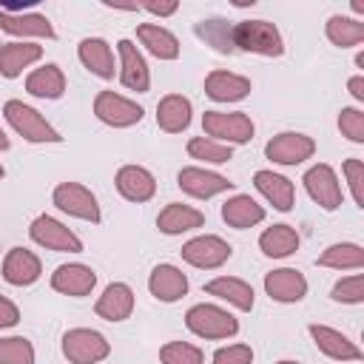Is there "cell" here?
<instances>
[{
	"instance_id": "obj_33",
	"label": "cell",
	"mask_w": 364,
	"mask_h": 364,
	"mask_svg": "<svg viewBox=\"0 0 364 364\" xmlns=\"http://www.w3.org/2000/svg\"><path fill=\"white\" fill-rule=\"evenodd\" d=\"M316 264L333 267V270H361L364 267V247L355 242H336L318 253Z\"/></svg>"
},
{
	"instance_id": "obj_12",
	"label": "cell",
	"mask_w": 364,
	"mask_h": 364,
	"mask_svg": "<svg viewBox=\"0 0 364 364\" xmlns=\"http://www.w3.org/2000/svg\"><path fill=\"white\" fill-rule=\"evenodd\" d=\"M176 185L182 193L193 196V199H210L216 193H225V191H233V182L216 171H208V168H199V165H188L176 173Z\"/></svg>"
},
{
	"instance_id": "obj_27",
	"label": "cell",
	"mask_w": 364,
	"mask_h": 364,
	"mask_svg": "<svg viewBox=\"0 0 364 364\" xmlns=\"http://www.w3.org/2000/svg\"><path fill=\"white\" fill-rule=\"evenodd\" d=\"M193 119V105L182 94H165L156 102V125L165 134H182Z\"/></svg>"
},
{
	"instance_id": "obj_23",
	"label": "cell",
	"mask_w": 364,
	"mask_h": 364,
	"mask_svg": "<svg viewBox=\"0 0 364 364\" xmlns=\"http://www.w3.org/2000/svg\"><path fill=\"white\" fill-rule=\"evenodd\" d=\"M253 185H256V191H259L276 210H282V213H287V210L293 208V202H296V188H293V182H290L287 176L276 173V171H267V168L256 171V173H253Z\"/></svg>"
},
{
	"instance_id": "obj_1",
	"label": "cell",
	"mask_w": 364,
	"mask_h": 364,
	"mask_svg": "<svg viewBox=\"0 0 364 364\" xmlns=\"http://www.w3.org/2000/svg\"><path fill=\"white\" fill-rule=\"evenodd\" d=\"M230 46L233 51H247L259 57H282L284 40L279 28L267 20H242L230 26Z\"/></svg>"
},
{
	"instance_id": "obj_41",
	"label": "cell",
	"mask_w": 364,
	"mask_h": 364,
	"mask_svg": "<svg viewBox=\"0 0 364 364\" xmlns=\"http://www.w3.org/2000/svg\"><path fill=\"white\" fill-rule=\"evenodd\" d=\"M344 176H347V188H350V196L358 208H364V162L358 156H350L344 162Z\"/></svg>"
},
{
	"instance_id": "obj_14",
	"label": "cell",
	"mask_w": 364,
	"mask_h": 364,
	"mask_svg": "<svg viewBox=\"0 0 364 364\" xmlns=\"http://www.w3.org/2000/svg\"><path fill=\"white\" fill-rule=\"evenodd\" d=\"M117 54H119V82L128 88V91H136V94H145L151 88V71H148V63L142 57V51L131 43V40H119L117 43Z\"/></svg>"
},
{
	"instance_id": "obj_26",
	"label": "cell",
	"mask_w": 364,
	"mask_h": 364,
	"mask_svg": "<svg viewBox=\"0 0 364 364\" xmlns=\"http://www.w3.org/2000/svg\"><path fill=\"white\" fill-rule=\"evenodd\" d=\"M205 293L208 296H216V299H222L228 304H233L242 313H250L253 304H256L253 287L245 279H239V276H216V279H210L205 284Z\"/></svg>"
},
{
	"instance_id": "obj_35",
	"label": "cell",
	"mask_w": 364,
	"mask_h": 364,
	"mask_svg": "<svg viewBox=\"0 0 364 364\" xmlns=\"http://www.w3.org/2000/svg\"><path fill=\"white\" fill-rule=\"evenodd\" d=\"M230 26H233V23H228V20H222V17H210V20L196 23L193 31H196L199 40H205V43L213 46L216 51L233 54V46H230Z\"/></svg>"
},
{
	"instance_id": "obj_3",
	"label": "cell",
	"mask_w": 364,
	"mask_h": 364,
	"mask_svg": "<svg viewBox=\"0 0 364 364\" xmlns=\"http://www.w3.org/2000/svg\"><path fill=\"white\" fill-rule=\"evenodd\" d=\"M185 327L199 338L219 341V338H233L239 333V318L233 313H228L225 307H219V304L202 301V304H193L185 313Z\"/></svg>"
},
{
	"instance_id": "obj_19",
	"label": "cell",
	"mask_w": 364,
	"mask_h": 364,
	"mask_svg": "<svg viewBox=\"0 0 364 364\" xmlns=\"http://www.w3.org/2000/svg\"><path fill=\"white\" fill-rule=\"evenodd\" d=\"M148 290L156 301H165V304H173L179 301L185 293H188V276L176 267V264H156L148 276Z\"/></svg>"
},
{
	"instance_id": "obj_32",
	"label": "cell",
	"mask_w": 364,
	"mask_h": 364,
	"mask_svg": "<svg viewBox=\"0 0 364 364\" xmlns=\"http://www.w3.org/2000/svg\"><path fill=\"white\" fill-rule=\"evenodd\" d=\"M299 230L293 225H270L259 236V250L270 259H284L299 250Z\"/></svg>"
},
{
	"instance_id": "obj_45",
	"label": "cell",
	"mask_w": 364,
	"mask_h": 364,
	"mask_svg": "<svg viewBox=\"0 0 364 364\" xmlns=\"http://www.w3.org/2000/svg\"><path fill=\"white\" fill-rule=\"evenodd\" d=\"M347 91L353 94L355 102H364V74H355L347 80Z\"/></svg>"
},
{
	"instance_id": "obj_24",
	"label": "cell",
	"mask_w": 364,
	"mask_h": 364,
	"mask_svg": "<svg viewBox=\"0 0 364 364\" xmlns=\"http://www.w3.org/2000/svg\"><path fill=\"white\" fill-rule=\"evenodd\" d=\"M94 313L105 321H125L134 313V290L125 282H111L94 304Z\"/></svg>"
},
{
	"instance_id": "obj_42",
	"label": "cell",
	"mask_w": 364,
	"mask_h": 364,
	"mask_svg": "<svg viewBox=\"0 0 364 364\" xmlns=\"http://www.w3.org/2000/svg\"><path fill=\"white\" fill-rule=\"evenodd\" d=\"M253 350L250 344H225L213 353V364H250Z\"/></svg>"
},
{
	"instance_id": "obj_44",
	"label": "cell",
	"mask_w": 364,
	"mask_h": 364,
	"mask_svg": "<svg viewBox=\"0 0 364 364\" xmlns=\"http://www.w3.org/2000/svg\"><path fill=\"white\" fill-rule=\"evenodd\" d=\"M176 9H179V3H148L145 6V11L154 17H171V14H176Z\"/></svg>"
},
{
	"instance_id": "obj_11",
	"label": "cell",
	"mask_w": 364,
	"mask_h": 364,
	"mask_svg": "<svg viewBox=\"0 0 364 364\" xmlns=\"http://www.w3.org/2000/svg\"><path fill=\"white\" fill-rule=\"evenodd\" d=\"M316 154V139L301 131H282L264 145V156L276 165H301Z\"/></svg>"
},
{
	"instance_id": "obj_36",
	"label": "cell",
	"mask_w": 364,
	"mask_h": 364,
	"mask_svg": "<svg viewBox=\"0 0 364 364\" xmlns=\"http://www.w3.org/2000/svg\"><path fill=\"white\" fill-rule=\"evenodd\" d=\"M188 154H191V159L222 165V162H228L233 156V148L230 145H222L216 139H208V136H193V139H188Z\"/></svg>"
},
{
	"instance_id": "obj_34",
	"label": "cell",
	"mask_w": 364,
	"mask_h": 364,
	"mask_svg": "<svg viewBox=\"0 0 364 364\" xmlns=\"http://www.w3.org/2000/svg\"><path fill=\"white\" fill-rule=\"evenodd\" d=\"M324 34L336 48H353L364 43V23L347 14H333L324 26Z\"/></svg>"
},
{
	"instance_id": "obj_47",
	"label": "cell",
	"mask_w": 364,
	"mask_h": 364,
	"mask_svg": "<svg viewBox=\"0 0 364 364\" xmlns=\"http://www.w3.org/2000/svg\"><path fill=\"white\" fill-rule=\"evenodd\" d=\"M355 65H358V68H364V51H358V54H355Z\"/></svg>"
},
{
	"instance_id": "obj_43",
	"label": "cell",
	"mask_w": 364,
	"mask_h": 364,
	"mask_svg": "<svg viewBox=\"0 0 364 364\" xmlns=\"http://www.w3.org/2000/svg\"><path fill=\"white\" fill-rule=\"evenodd\" d=\"M17 321H20V310H17V304H14L11 299L0 296V330L14 327Z\"/></svg>"
},
{
	"instance_id": "obj_16",
	"label": "cell",
	"mask_w": 364,
	"mask_h": 364,
	"mask_svg": "<svg viewBox=\"0 0 364 364\" xmlns=\"http://www.w3.org/2000/svg\"><path fill=\"white\" fill-rule=\"evenodd\" d=\"M114 185H117V191H119L122 199L136 202V205L154 199V193H156V179L142 165H122L117 171V176H114Z\"/></svg>"
},
{
	"instance_id": "obj_29",
	"label": "cell",
	"mask_w": 364,
	"mask_h": 364,
	"mask_svg": "<svg viewBox=\"0 0 364 364\" xmlns=\"http://www.w3.org/2000/svg\"><path fill=\"white\" fill-rule=\"evenodd\" d=\"M136 40L145 46L148 54H154L156 60H176L179 57V40L173 31H168L159 23H142L136 26Z\"/></svg>"
},
{
	"instance_id": "obj_21",
	"label": "cell",
	"mask_w": 364,
	"mask_h": 364,
	"mask_svg": "<svg viewBox=\"0 0 364 364\" xmlns=\"http://www.w3.org/2000/svg\"><path fill=\"white\" fill-rule=\"evenodd\" d=\"M202 225H205V213H202L199 208L182 205V202L165 205V208L159 210V216H156V228H159V233H165V236H182V233L196 230V228H202Z\"/></svg>"
},
{
	"instance_id": "obj_9",
	"label": "cell",
	"mask_w": 364,
	"mask_h": 364,
	"mask_svg": "<svg viewBox=\"0 0 364 364\" xmlns=\"http://www.w3.org/2000/svg\"><path fill=\"white\" fill-rule=\"evenodd\" d=\"M94 114L100 122L111 125V128H131L136 122H142V105L117 94V91H100L94 97Z\"/></svg>"
},
{
	"instance_id": "obj_15",
	"label": "cell",
	"mask_w": 364,
	"mask_h": 364,
	"mask_svg": "<svg viewBox=\"0 0 364 364\" xmlns=\"http://www.w3.org/2000/svg\"><path fill=\"white\" fill-rule=\"evenodd\" d=\"M264 293L279 304H296L307 296V279L296 267H276L264 276Z\"/></svg>"
},
{
	"instance_id": "obj_10",
	"label": "cell",
	"mask_w": 364,
	"mask_h": 364,
	"mask_svg": "<svg viewBox=\"0 0 364 364\" xmlns=\"http://www.w3.org/2000/svg\"><path fill=\"white\" fill-rule=\"evenodd\" d=\"M301 182H304L307 196H310L321 210H336V208L341 205V199H344L341 182H338L336 171H333L327 162H316L313 168H307L304 176H301Z\"/></svg>"
},
{
	"instance_id": "obj_46",
	"label": "cell",
	"mask_w": 364,
	"mask_h": 364,
	"mask_svg": "<svg viewBox=\"0 0 364 364\" xmlns=\"http://www.w3.org/2000/svg\"><path fill=\"white\" fill-rule=\"evenodd\" d=\"M9 148H11V139H9V136H6V131L0 128V151H9Z\"/></svg>"
},
{
	"instance_id": "obj_5",
	"label": "cell",
	"mask_w": 364,
	"mask_h": 364,
	"mask_svg": "<svg viewBox=\"0 0 364 364\" xmlns=\"http://www.w3.org/2000/svg\"><path fill=\"white\" fill-rule=\"evenodd\" d=\"M111 353L108 338L91 327H71L63 336V355L68 364H100Z\"/></svg>"
},
{
	"instance_id": "obj_7",
	"label": "cell",
	"mask_w": 364,
	"mask_h": 364,
	"mask_svg": "<svg viewBox=\"0 0 364 364\" xmlns=\"http://www.w3.org/2000/svg\"><path fill=\"white\" fill-rule=\"evenodd\" d=\"M179 253H182V259H185L191 267L216 270V267H222V264L233 256V247H230V242H225V239L216 236V233H202V236L188 239Z\"/></svg>"
},
{
	"instance_id": "obj_13",
	"label": "cell",
	"mask_w": 364,
	"mask_h": 364,
	"mask_svg": "<svg viewBox=\"0 0 364 364\" xmlns=\"http://www.w3.org/2000/svg\"><path fill=\"white\" fill-rule=\"evenodd\" d=\"M307 333H310L313 344L318 347V353H324V355L333 358V361H361V358H364L361 347H358L353 338H347L341 330H336V327H327V324H307Z\"/></svg>"
},
{
	"instance_id": "obj_22",
	"label": "cell",
	"mask_w": 364,
	"mask_h": 364,
	"mask_svg": "<svg viewBox=\"0 0 364 364\" xmlns=\"http://www.w3.org/2000/svg\"><path fill=\"white\" fill-rule=\"evenodd\" d=\"M205 94L213 102H239L250 94V80L225 68H216L205 77Z\"/></svg>"
},
{
	"instance_id": "obj_2",
	"label": "cell",
	"mask_w": 364,
	"mask_h": 364,
	"mask_svg": "<svg viewBox=\"0 0 364 364\" xmlns=\"http://www.w3.org/2000/svg\"><path fill=\"white\" fill-rule=\"evenodd\" d=\"M202 131L208 139L233 148V145H247L256 134V125L245 111H205Z\"/></svg>"
},
{
	"instance_id": "obj_40",
	"label": "cell",
	"mask_w": 364,
	"mask_h": 364,
	"mask_svg": "<svg viewBox=\"0 0 364 364\" xmlns=\"http://www.w3.org/2000/svg\"><path fill=\"white\" fill-rule=\"evenodd\" d=\"M338 131H341V136H347L350 142L361 145V142H364V111H361V108H353V105L341 108V111H338Z\"/></svg>"
},
{
	"instance_id": "obj_49",
	"label": "cell",
	"mask_w": 364,
	"mask_h": 364,
	"mask_svg": "<svg viewBox=\"0 0 364 364\" xmlns=\"http://www.w3.org/2000/svg\"><path fill=\"white\" fill-rule=\"evenodd\" d=\"M3 176H6V168H3V162H0V179H3Z\"/></svg>"
},
{
	"instance_id": "obj_31",
	"label": "cell",
	"mask_w": 364,
	"mask_h": 364,
	"mask_svg": "<svg viewBox=\"0 0 364 364\" xmlns=\"http://www.w3.org/2000/svg\"><path fill=\"white\" fill-rule=\"evenodd\" d=\"M26 91L40 100H60L65 94V74L57 63H46L26 77Z\"/></svg>"
},
{
	"instance_id": "obj_38",
	"label": "cell",
	"mask_w": 364,
	"mask_h": 364,
	"mask_svg": "<svg viewBox=\"0 0 364 364\" xmlns=\"http://www.w3.org/2000/svg\"><path fill=\"white\" fill-rule=\"evenodd\" d=\"M159 361L162 364H205V355L191 341H168L159 347Z\"/></svg>"
},
{
	"instance_id": "obj_25",
	"label": "cell",
	"mask_w": 364,
	"mask_h": 364,
	"mask_svg": "<svg viewBox=\"0 0 364 364\" xmlns=\"http://www.w3.org/2000/svg\"><path fill=\"white\" fill-rule=\"evenodd\" d=\"M77 57L80 63L100 80H114V48L108 46V40L102 37H85L77 46Z\"/></svg>"
},
{
	"instance_id": "obj_37",
	"label": "cell",
	"mask_w": 364,
	"mask_h": 364,
	"mask_svg": "<svg viewBox=\"0 0 364 364\" xmlns=\"http://www.w3.org/2000/svg\"><path fill=\"white\" fill-rule=\"evenodd\" d=\"M0 364H34V344L26 336H0Z\"/></svg>"
},
{
	"instance_id": "obj_4",
	"label": "cell",
	"mask_w": 364,
	"mask_h": 364,
	"mask_svg": "<svg viewBox=\"0 0 364 364\" xmlns=\"http://www.w3.org/2000/svg\"><path fill=\"white\" fill-rule=\"evenodd\" d=\"M6 122L26 139V142H63L60 131L31 105H26L23 100H9L3 105Z\"/></svg>"
},
{
	"instance_id": "obj_20",
	"label": "cell",
	"mask_w": 364,
	"mask_h": 364,
	"mask_svg": "<svg viewBox=\"0 0 364 364\" xmlns=\"http://www.w3.org/2000/svg\"><path fill=\"white\" fill-rule=\"evenodd\" d=\"M0 31L11 34V37H54V26L48 23L46 14L37 11H9L0 9Z\"/></svg>"
},
{
	"instance_id": "obj_28",
	"label": "cell",
	"mask_w": 364,
	"mask_h": 364,
	"mask_svg": "<svg viewBox=\"0 0 364 364\" xmlns=\"http://www.w3.org/2000/svg\"><path fill=\"white\" fill-rule=\"evenodd\" d=\"M43 57V46L28 43V40H14L0 46V74L6 80H14L23 74V68H28L31 63H37Z\"/></svg>"
},
{
	"instance_id": "obj_18",
	"label": "cell",
	"mask_w": 364,
	"mask_h": 364,
	"mask_svg": "<svg viewBox=\"0 0 364 364\" xmlns=\"http://www.w3.org/2000/svg\"><path fill=\"white\" fill-rule=\"evenodd\" d=\"M51 287L63 296L80 299V296H88L97 287V273L82 262H68V264H60L51 273Z\"/></svg>"
},
{
	"instance_id": "obj_6",
	"label": "cell",
	"mask_w": 364,
	"mask_h": 364,
	"mask_svg": "<svg viewBox=\"0 0 364 364\" xmlns=\"http://www.w3.org/2000/svg\"><path fill=\"white\" fill-rule=\"evenodd\" d=\"M28 236L34 245L46 247V250H57V253H82V239L68 228L63 225L60 219L48 216V213H40L31 219L28 225Z\"/></svg>"
},
{
	"instance_id": "obj_17",
	"label": "cell",
	"mask_w": 364,
	"mask_h": 364,
	"mask_svg": "<svg viewBox=\"0 0 364 364\" xmlns=\"http://www.w3.org/2000/svg\"><path fill=\"white\" fill-rule=\"evenodd\" d=\"M40 273H43V262L28 247H11L3 259V279L11 287H28L40 279Z\"/></svg>"
},
{
	"instance_id": "obj_39",
	"label": "cell",
	"mask_w": 364,
	"mask_h": 364,
	"mask_svg": "<svg viewBox=\"0 0 364 364\" xmlns=\"http://www.w3.org/2000/svg\"><path fill=\"white\" fill-rule=\"evenodd\" d=\"M330 296H333V301H341V304H361L364 301V276L353 273V276L338 279L333 284Z\"/></svg>"
},
{
	"instance_id": "obj_30",
	"label": "cell",
	"mask_w": 364,
	"mask_h": 364,
	"mask_svg": "<svg viewBox=\"0 0 364 364\" xmlns=\"http://www.w3.org/2000/svg\"><path fill=\"white\" fill-rule=\"evenodd\" d=\"M222 219H225V225H230V228H236V230H247V228L264 222V208H262L253 196L236 193V196L225 199V205H222Z\"/></svg>"
},
{
	"instance_id": "obj_8",
	"label": "cell",
	"mask_w": 364,
	"mask_h": 364,
	"mask_svg": "<svg viewBox=\"0 0 364 364\" xmlns=\"http://www.w3.org/2000/svg\"><path fill=\"white\" fill-rule=\"evenodd\" d=\"M51 202L63 213H68L74 219H82V222H91V225H97L102 219L97 196L85 185H80V182H60L54 188V193H51Z\"/></svg>"
},
{
	"instance_id": "obj_48",
	"label": "cell",
	"mask_w": 364,
	"mask_h": 364,
	"mask_svg": "<svg viewBox=\"0 0 364 364\" xmlns=\"http://www.w3.org/2000/svg\"><path fill=\"white\" fill-rule=\"evenodd\" d=\"M276 364H299V361H290V358H282V361H276Z\"/></svg>"
}]
</instances>
